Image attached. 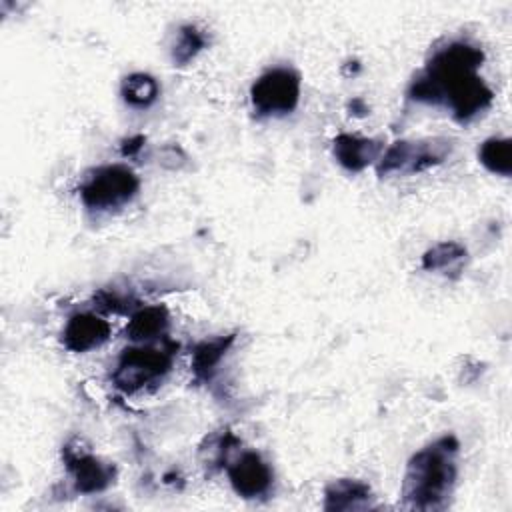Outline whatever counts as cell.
<instances>
[{
    "label": "cell",
    "mask_w": 512,
    "mask_h": 512,
    "mask_svg": "<svg viewBox=\"0 0 512 512\" xmlns=\"http://www.w3.org/2000/svg\"><path fill=\"white\" fill-rule=\"evenodd\" d=\"M64 464L74 480V488L80 494H96L106 490L114 478H116V468L112 464L102 462L96 458L80 438H72L66 442L64 450Z\"/></svg>",
    "instance_id": "52a82bcc"
},
{
    "label": "cell",
    "mask_w": 512,
    "mask_h": 512,
    "mask_svg": "<svg viewBox=\"0 0 512 512\" xmlns=\"http://www.w3.org/2000/svg\"><path fill=\"white\" fill-rule=\"evenodd\" d=\"M350 110H354V114H358V116H364V114L368 112V106L364 104L362 98H354V100L350 102Z\"/></svg>",
    "instance_id": "ffe728a7"
},
{
    "label": "cell",
    "mask_w": 512,
    "mask_h": 512,
    "mask_svg": "<svg viewBox=\"0 0 512 512\" xmlns=\"http://www.w3.org/2000/svg\"><path fill=\"white\" fill-rule=\"evenodd\" d=\"M206 46V34L194 26V24H186L178 30L176 40L172 44V60L178 66L188 64L192 58H196V54Z\"/></svg>",
    "instance_id": "e0dca14e"
},
{
    "label": "cell",
    "mask_w": 512,
    "mask_h": 512,
    "mask_svg": "<svg viewBox=\"0 0 512 512\" xmlns=\"http://www.w3.org/2000/svg\"><path fill=\"white\" fill-rule=\"evenodd\" d=\"M458 448V440L446 434L410 458L402 482V502L406 508L428 512L448 506L456 484Z\"/></svg>",
    "instance_id": "7a4b0ae2"
},
{
    "label": "cell",
    "mask_w": 512,
    "mask_h": 512,
    "mask_svg": "<svg viewBox=\"0 0 512 512\" xmlns=\"http://www.w3.org/2000/svg\"><path fill=\"white\" fill-rule=\"evenodd\" d=\"M168 328V310L164 306H144L138 308L126 326V336L134 342H150L164 336Z\"/></svg>",
    "instance_id": "4fadbf2b"
},
{
    "label": "cell",
    "mask_w": 512,
    "mask_h": 512,
    "mask_svg": "<svg viewBox=\"0 0 512 512\" xmlns=\"http://www.w3.org/2000/svg\"><path fill=\"white\" fill-rule=\"evenodd\" d=\"M228 478L238 496L260 498L270 492L274 474L258 452L246 450L228 464Z\"/></svg>",
    "instance_id": "ba28073f"
},
{
    "label": "cell",
    "mask_w": 512,
    "mask_h": 512,
    "mask_svg": "<svg viewBox=\"0 0 512 512\" xmlns=\"http://www.w3.org/2000/svg\"><path fill=\"white\" fill-rule=\"evenodd\" d=\"M140 188V180L126 164H106L90 172L80 186V200L90 210H112L128 204Z\"/></svg>",
    "instance_id": "3957f363"
},
{
    "label": "cell",
    "mask_w": 512,
    "mask_h": 512,
    "mask_svg": "<svg viewBox=\"0 0 512 512\" xmlns=\"http://www.w3.org/2000/svg\"><path fill=\"white\" fill-rule=\"evenodd\" d=\"M334 158L350 172H360L370 166L382 152V140L354 134H338L332 142Z\"/></svg>",
    "instance_id": "30bf717a"
},
{
    "label": "cell",
    "mask_w": 512,
    "mask_h": 512,
    "mask_svg": "<svg viewBox=\"0 0 512 512\" xmlns=\"http://www.w3.org/2000/svg\"><path fill=\"white\" fill-rule=\"evenodd\" d=\"M452 144L446 138L400 140L386 148L378 160V174H418L446 160Z\"/></svg>",
    "instance_id": "5b68a950"
},
{
    "label": "cell",
    "mask_w": 512,
    "mask_h": 512,
    "mask_svg": "<svg viewBox=\"0 0 512 512\" xmlns=\"http://www.w3.org/2000/svg\"><path fill=\"white\" fill-rule=\"evenodd\" d=\"M142 144H144V136H134V138H130V140L124 142L122 154H124V156H132V154L138 152V148H140Z\"/></svg>",
    "instance_id": "d6986e66"
},
{
    "label": "cell",
    "mask_w": 512,
    "mask_h": 512,
    "mask_svg": "<svg viewBox=\"0 0 512 512\" xmlns=\"http://www.w3.org/2000/svg\"><path fill=\"white\" fill-rule=\"evenodd\" d=\"M478 158L486 170L498 176L512 172V146L508 138H488L478 148Z\"/></svg>",
    "instance_id": "2e32d148"
},
{
    "label": "cell",
    "mask_w": 512,
    "mask_h": 512,
    "mask_svg": "<svg viewBox=\"0 0 512 512\" xmlns=\"http://www.w3.org/2000/svg\"><path fill=\"white\" fill-rule=\"evenodd\" d=\"M484 52L464 40H454L436 50L422 76L414 78L408 96L416 102L444 104L454 118L466 122L492 104V90L476 74Z\"/></svg>",
    "instance_id": "6da1fadb"
},
{
    "label": "cell",
    "mask_w": 512,
    "mask_h": 512,
    "mask_svg": "<svg viewBox=\"0 0 512 512\" xmlns=\"http://www.w3.org/2000/svg\"><path fill=\"white\" fill-rule=\"evenodd\" d=\"M120 94H122L124 102L130 104L132 108H148L156 102V98L160 94V86L150 74L134 72L122 80Z\"/></svg>",
    "instance_id": "9a60e30c"
},
{
    "label": "cell",
    "mask_w": 512,
    "mask_h": 512,
    "mask_svg": "<svg viewBox=\"0 0 512 512\" xmlns=\"http://www.w3.org/2000/svg\"><path fill=\"white\" fill-rule=\"evenodd\" d=\"M372 490L366 482L354 478H340L324 490V510H360L366 508Z\"/></svg>",
    "instance_id": "8fae6325"
},
{
    "label": "cell",
    "mask_w": 512,
    "mask_h": 512,
    "mask_svg": "<svg viewBox=\"0 0 512 512\" xmlns=\"http://www.w3.org/2000/svg\"><path fill=\"white\" fill-rule=\"evenodd\" d=\"M250 100L260 116L290 114L300 100V76L292 68H272L250 88Z\"/></svg>",
    "instance_id": "8992f818"
},
{
    "label": "cell",
    "mask_w": 512,
    "mask_h": 512,
    "mask_svg": "<svg viewBox=\"0 0 512 512\" xmlns=\"http://www.w3.org/2000/svg\"><path fill=\"white\" fill-rule=\"evenodd\" d=\"M234 340H236V336L228 334V336H216L210 340H202L200 344L194 346L192 372L198 382H208L214 376L220 360L224 358L228 348L234 344Z\"/></svg>",
    "instance_id": "7c38bea8"
},
{
    "label": "cell",
    "mask_w": 512,
    "mask_h": 512,
    "mask_svg": "<svg viewBox=\"0 0 512 512\" xmlns=\"http://www.w3.org/2000/svg\"><path fill=\"white\" fill-rule=\"evenodd\" d=\"M468 258V250L452 240L440 242L424 252L422 268L428 272H442L450 276H458Z\"/></svg>",
    "instance_id": "5bb4252c"
},
{
    "label": "cell",
    "mask_w": 512,
    "mask_h": 512,
    "mask_svg": "<svg viewBox=\"0 0 512 512\" xmlns=\"http://www.w3.org/2000/svg\"><path fill=\"white\" fill-rule=\"evenodd\" d=\"M110 332V324L102 316L78 312L68 318L62 332V342L72 352H88L100 348L110 338Z\"/></svg>",
    "instance_id": "9c48e42d"
},
{
    "label": "cell",
    "mask_w": 512,
    "mask_h": 512,
    "mask_svg": "<svg viewBox=\"0 0 512 512\" xmlns=\"http://www.w3.org/2000/svg\"><path fill=\"white\" fill-rule=\"evenodd\" d=\"M172 366V350L156 346H130L122 350L112 372V382L118 390L134 394L148 384L162 380Z\"/></svg>",
    "instance_id": "277c9868"
},
{
    "label": "cell",
    "mask_w": 512,
    "mask_h": 512,
    "mask_svg": "<svg viewBox=\"0 0 512 512\" xmlns=\"http://www.w3.org/2000/svg\"><path fill=\"white\" fill-rule=\"evenodd\" d=\"M240 440L230 432V430H220L210 434L204 444L200 446V458L206 466L210 468H220L222 464H226L228 454L232 452L234 446H238Z\"/></svg>",
    "instance_id": "ac0fdd59"
}]
</instances>
